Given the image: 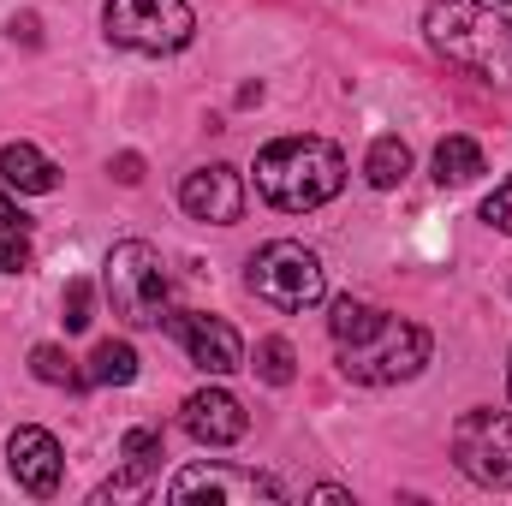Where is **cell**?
<instances>
[{
	"instance_id": "cb8c5ba5",
	"label": "cell",
	"mask_w": 512,
	"mask_h": 506,
	"mask_svg": "<svg viewBox=\"0 0 512 506\" xmlns=\"http://www.w3.org/2000/svg\"><path fill=\"white\" fill-rule=\"evenodd\" d=\"M114 179H120V185H137V179H143V155H120V161H114Z\"/></svg>"
},
{
	"instance_id": "ffe728a7",
	"label": "cell",
	"mask_w": 512,
	"mask_h": 506,
	"mask_svg": "<svg viewBox=\"0 0 512 506\" xmlns=\"http://www.w3.org/2000/svg\"><path fill=\"white\" fill-rule=\"evenodd\" d=\"M60 310H66V316H60L66 334H84V328L96 322V286H90V280H66V304H60Z\"/></svg>"
},
{
	"instance_id": "7c38bea8",
	"label": "cell",
	"mask_w": 512,
	"mask_h": 506,
	"mask_svg": "<svg viewBox=\"0 0 512 506\" xmlns=\"http://www.w3.org/2000/svg\"><path fill=\"white\" fill-rule=\"evenodd\" d=\"M6 465H12V483H18L24 495H36V501H48V495L60 489V471H66L60 441H54L48 429H36V423L12 429V441H6Z\"/></svg>"
},
{
	"instance_id": "4316f807",
	"label": "cell",
	"mask_w": 512,
	"mask_h": 506,
	"mask_svg": "<svg viewBox=\"0 0 512 506\" xmlns=\"http://www.w3.org/2000/svg\"><path fill=\"white\" fill-rule=\"evenodd\" d=\"M507 393H512V376H507Z\"/></svg>"
},
{
	"instance_id": "6da1fadb",
	"label": "cell",
	"mask_w": 512,
	"mask_h": 506,
	"mask_svg": "<svg viewBox=\"0 0 512 506\" xmlns=\"http://www.w3.org/2000/svg\"><path fill=\"white\" fill-rule=\"evenodd\" d=\"M334 346H340V370L364 387H387V381H411L429 364V334L417 322H399L364 298H340L334 316Z\"/></svg>"
},
{
	"instance_id": "9c48e42d",
	"label": "cell",
	"mask_w": 512,
	"mask_h": 506,
	"mask_svg": "<svg viewBox=\"0 0 512 506\" xmlns=\"http://www.w3.org/2000/svg\"><path fill=\"white\" fill-rule=\"evenodd\" d=\"M167 328L185 340V352H191V364H197L203 376H233V370H245V340H239L233 322L203 316V310H173Z\"/></svg>"
},
{
	"instance_id": "5bb4252c",
	"label": "cell",
	"mask_w": 512,
	"mask_h": 506,
	"mask_svg": "<svg viewBox=\"0 0 512 506\" xmlns=\"http://www.w3.org/2000/svg\"><path fill=\"white\" fill-rule=\"evenodd\" d=\"M120 459H126V471H120L96 501H108V495H143V489H149V477H155V465H161V435H155V429H126Z\"/></svg>"
},
{
	"instance_id": "d6986e66",
	"label": "cell",
	"mask_w": 512,
	"mask_h": 506,
	"mask_svg": "<svg viewBox=\"0 0 512 506\" xmlns=\"http://www.w3.org/2000/svg\"><path fill=\"white\" fill-rule=\"evenodd\" d=\"M251 370H256L262 381H268V387H286V381L298 376V370H292V340H280V334H268V340L256 346Z\"/></svg>"
},
{
	"instance_id": "30bf717a",
	"label": "cell",
	"mask_w": 512,
	"mask_h": 506,
	"mask_svg": "<svg viewBox=\"0 0 512 506\" xmlns=\"http://www.w3.org/2000/svg\"><path fill=\"white\" fill-rule=\"evenodd\" d=\"M179 209H185L191 221H203V227H233V221L245 215V179H239V167L209 161V167L185 173V185H179Z\"/></svg>"
},
{
	"instance_id": "4fadbf2b",
	"label": "cell",
	"mask_w": 512,
	"mask_h": 506,
	"mask_svg": "<svg viewBox=\"0 0 512 506\" xmlns=\"http://www.w3.org/2000/svg\"><path fill=\"white\" fill-rule=\"evenodd\" d=\"M0 185L18 197H48L60 185V167L36 149V143H6L0 149Z\"/></svg>"
},
{
	"instance_id": "7a4b0ae2",
	"label": "cell",
	"mask_w": 512,
	"mask_h": 506,
	"mask_svg": "<svg viewBox=\"0 0 512 506\" xmlns=\"http://www.w3.org/2000/svg\"><path fill=\"white\" fill-rule=\"evenodd\" d=\"M340 185H346V155L328 137H280L256 155V191L286 215H310L334 203Z\"/></svg>"
},
{
	"instance_id": "3957f363",
	"label": "cell",
	"mask_w": 512,
	"mask_h": 506,
	"mask_svg": "<svg viewBox=\"0 0 512 506\" xmlns=\"http://www.w3.org/2000/svg\"><path fill=\"white\" fill-rule=\"evenodd\" d=\"M435 54H447L453 66L489 78V84H512V24L483 6V0H435L423 18Z\"/></svg>"
},
{
	"instance_id": "d4e9b609",
	"label": "cell",
	"mask_w": 512,
	"mask_h": 506,
	"mask_svg": "<svg viewBox=\"0 0 512 506\" xmlns=\"http://www.w3.org/2000/svg\"><path fill=\"white\" fill-rule=\"evenodd\" d=\"M310 495H316V501H328V506H340V501H352V495H346V489H334V483H322V489H310Z\"/></svg>"
},
{
	"instance_id": "603a6c76",
	"label": "cell",
	"mask_w": 512,
	"mask_h": 506,
	"mask_svg": "<svg viewBox=\"0 0 512 506\" xmlns=\"http://www.w3.org/2000/svg\"><path fill=\"white\" fill-rule=\"evenodd\" d=\"M0 233H30V215L6 197V185H0Z\"/></svg>"
},
{
	"instance_id": "484cf974",
	"label": "cell",
	"mask_w": 512,
	"mask_h": 506,
	"mask_svg": "<svg viewBox=\"0 0 512 506\" xmlns=\"http://www.w3.org/2000/svg\"><path fill=\"white\" fill-rule=\"evenodd\" d=\"M12 36H24V42H36V18L24 12V18H12Z\"/></svg>"
},
{
	"instance_id": "2e32d148",
	"label": "cell",
	"mask_w": 512,
	"mask_h": 506,
	"mask_svg": "<svg viewBox=\"0 0 512 506\" xmlns=\"http://www.w3.org/2000/svg\"><path fill=\"white\" fill-rule=\"evenodd\" d=\"M405 173H411V149H405V137H376L370 155H364V179H370L376 191H393V185H405Z\"/></svg>"
},
{
	"instance_id": "7402d4cb",
	"label": "cell",
	"mask_w": 512,
	"mask_h": 506,
	"mask_svg": "<svg viewBox=\"0 0 512 506\" xmlns=\"http://www.w3.org/2000/svg\"><path fill=\"white\" fill-rule=\"evenodd\" d=\"M483 221H489L495 233H507V239H512V179H501V185L489 191V203H483Z\"/></svg>"
},
{
	"instance_id": "5b68a950",
	"label": "cell",
	"mask_w": 512,
	"mask_h": 506,
	"mask_svg": "<svg viewBox=\"0 0 512 506\" xmlns=\"http://www.w3.org/2000/svg\"><path fill=\"white\" fill-rule=\"evenodd\" d=\"M251 292L256 298H268L274 310H316L322 298H328V268H322V256L304 251L298 239H274V245H262L251 256Z\"/></svg>"
},
{
	"instance_id": "52a82bcc",
	"label": "cell",
	"mask_w": 512,
	"mask_h": 506,
	"mask_svg": "<svg viewBox=\"0 0 512 506\" xmlns=\"http://www.w3.org/2000/svg\"><path fill=\"white\" fill-rule=\"evenodd\" d=\"M453 465L477 489H512V411H465L453 423Z\"/></svg>"
},
{
	"instance_id": "8fae6325",
	"label": "cell",
	"mask_w": 512,
	"mask_h": 506,
	"mask_svg": "<svg viewBox=\"0 0 512 506\" xmlns=\"http://www.w3.org/2000/svg\"><path fill=\"white\" fill-rule=\"evenodd\" d=\"M179 423H185V435H191L197 447H233V441H245L251 411H245L227 387H203V393H191V399L179 405Z\"/></svg>"
},
{
	"instance_id": "277c9868",
	"label": "cell",
	"mask_w": 512,
	"mask_h": 506,
	"mask_svg": "<svg viewBox=\"0 0 512 506\" xmlns=\"http://www.w3.org/2000/svg\"><path fill=\"white\" fill-rule=\"evenodd\" d=\"M102 286H108V304H114L120 322H131V328H161L167 322V262H161L155 245L120 239L102 262Z\"/></svg>"
},
{
	"instance_id": "9a60e30c",
	"label": "cell",
	"mask_w": 512,
	"mask_h": 506,
	"mask_svg": "<svg viewBox=\"0 0 512 506\" xmlns=\"http://www.w3.org/2000/svg\"><path fill=\"white\" fill-rule=\"evenodd\" d=\"M477 173H483V143H477V137L453 131V137L435 143V179H441V185H471Z\"/></svg>"
},
{
	"instance_id": "ba28073f",
	"label": "cell",
	"mask_w": 512,
	"mask_h": 506,
	"mask_svg": "<svg viewBox=\"0 0 512 506\" xmlns=\"http://www.w3.org/2000/svg\"><path fill=\"white\" fill-rule=\"evenodd\" d=\"M167 501H215V506H280L286 489L262 471H239V465H185L173 483H167Z\"/></svg>"
},
{
	"instance_id": "44dd1931",
	"label": "cell",
	"mask_w": 512,
	"mask_h": 506,
	"mask_svg": "<svg viewBox=\"0 0 512 506\" xmlns=\"http://www.w3.org/2000/svg\"><path fill=\"white\" fill-rule=\"evenodd\" d=\"M36 268V251L24 233H0V274H30Z\"/></svg>"
},
{
	"instance_id": "ac0fdd59",
	"label": "cell",
	"mask_w": 512,
	"mask_h": 506,
	"mask_svg": "<svg viewBox=\"0 0 512 506\" xmlns=\"http://www.w3.org/2000/svg\"><path fill=\"white\" fill-rule=\"evenodd\" d=\"M30 376L48 381V387H90V381H84V370H78L60 346H36V352H30Z\"/></svg>"
},
{
	"instance_id": "8992f818",
	"label": "cell",
	"mask_w": 512,
	"mask_h": 506,
	"mask_svg": "<svg viewBox=\"0 0 512 506\" xmlns=\"http://www.w3.org/2000/svg\"><path fill=\"white\" fill-rule=\"evenodd\" d=\"M102 30L114 48H131V54H179L191 42L197 18L185 0H108Z\"/></svg>"
},
{
	"instance_id": "e0dca14e",
	"label": "cell",
	"mask_w": 512,
	"mask_h": 506,
	"mask_svg": "<svg viewBox=\"0 0 512 506\" xmlns=\"http://www.w3.org/2000/svg\"><path fill=\"white\" fill-rule=\"evenodd\" d=\"M84 381H90V387H126V381H137V352H131V340H102V346L90 352Z\"/></svg>"
},
{
	"instance_id": "83f0119b",
	"label": "cell",
	"mask_w": 512,
	"mask_h": 506,
	"mask_svg": "<svg viewBox=\"0 0 512 506\" xmlns=\"http://www.w3.org/2000/svg\"><path fill=\"white\" fill-rule=\"evenodd\" d=\"M501 6H512V0H501Z\"/></svg>"
}]
</instances>
